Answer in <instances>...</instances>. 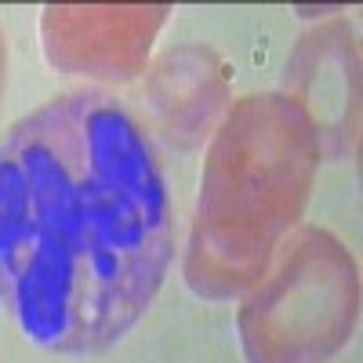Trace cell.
<instances>
[{"label":"cell","instance_id":"cell-1","mask_svg":"<svg viewBox=\"0 0 363 363\" xmlns=\"http://www.w3.org/2000/svg\"><path fill=\"white\" fill-rule=\"evenodd\" d=\"M174 255L153 138L102 91H66L0 142V306L48 352L116 345Z\"/></svg>","mask_w":363,"mask_h":363},{"label":"cell","instance_id":"cell-2","mask_svg":"<svg viewBox=\"0 0 363 363\" xmlns=\"http://www.w3.org/2000/svg\"><path fill=\"white\" fill-rule=\"evenodd\" d=\"M316 131L287 95L233 102L211 138L186 247V284L207 301L251 291L309 203Z\"/></svg>","mask_w":363,"mask_h":363},{"label":"cell","instance_id":"cell-3","mask_svg":"<svg viewBox=\"0 0 363 363\" xmlns=\"http://www.w3.org/2000/svg\"><path fill=\"white\" fill-rule=\"evenodd\" d=\"M359 320V272L345 244L320 225H298L247 291L236 316L247 363H327Z\"/></svg>","mask_w":363,"mask_h":363},{"label":"cell","instance_id":"cell-4","mask_svg":"<svg viewBox=\"0 0 363 363\" xmlns=\"http://www.w3.org/2000/svg\"><path fill=\"white\" fill-rule=\"evenodd\" d=\"M167 15V4H51L40 18L44 58L62 73L131 80Z\"/></svg>","mask_w":363,"mask_h":363},{"label":"cell","instance_id":"cell-5","mask_svg":"<svg viewBox=\"0 0 363 363\" xmlns=\"http://www.w3.org/2000/svg\"><path fill=\"white\" fill-rule=\"evenodd\" d=\"M316 131L320 157L352 160L359 145V51L345 22L306 33L284 69V91Z\"/></svg>","mask_w":363,"mask_h":363},{"label":"cell","instance_id":"cell-6","mask_svg":"<svg viewBox=\"0 0 363 363\" xmlns=\"http://www.w3.org/2000/svg\"><path fill=\"white\" fill-rule=\"evenodd\" d=\"M157 124L178 149L200 145L229 102L225 62L203 44L167 51L145 80Z\"/></svg>","mask_w":363,"mask_h":363},{"label":"cell","instance_id":"cell-7","mask_svg":"<svg viewBox=\"0 0 363 363\" xmlns=\"http://www.w3.org/2000/svg\"><path fill=\"white\" fill-rule=\"evenodd\" d=\"M4 69H8V55H4V33H0V95H4Z\"/></svg>","mask_w":363,"mask_h":363}]
</instances>
